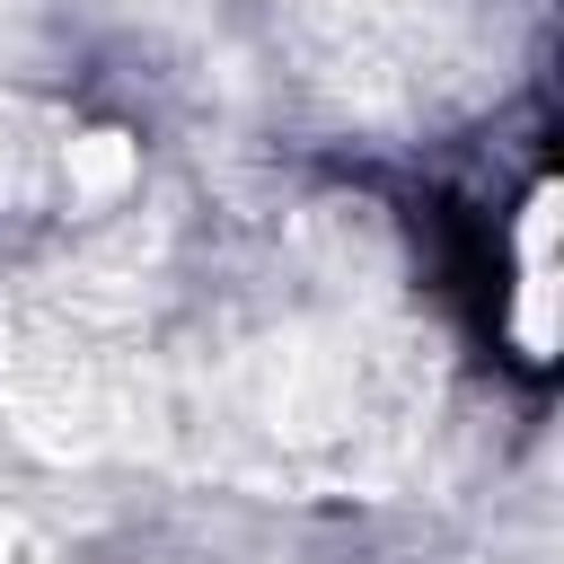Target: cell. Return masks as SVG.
Returning a JSON list of instances; mask_svg holds the SVG:
<instances>
[{
    "mask_svg": "<svg viewBox=\"0 0 564 564\" xmlns=\"http://www.w3.org/2000/svg\"><path fill=\"white\" fill-rule=\"evenodd\" d=\"M123 176H132V150H123L115 132H97V141L70 150V185H79V194H115Z\"/></svg>",
    "mask_w": 564,
    "mask_h": 564,
    "instance_id": "6da1fadb",
    "label": "cell"
}]
</instances>
